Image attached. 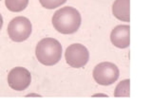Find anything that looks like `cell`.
Segmentation results:
<instances>
[{
    "label": "cell",
    "instance_id": "obj_1",
    "mask_svg": "<svg viewBox=\"0 0 152 107\" xmlns=\"http://www.w3.org/2000/svg\"><path fill=\"white\" fill-rule=\"evenodd\" d=\"M82 17L80 12L72 7L61 8L52 16L54 29L63 34H72L81 26Z\"/></svg>",
    "mask_w": 152,
    "mask_h": 107
},
{
    "label": "cell",
    "instance_id": "obj_2",
    "mask_svg": "<svg viewBox=\"0 0 152 107\" xmlns=\"http://www.w3.org/2000/svg\"><path fill=\"white\" fill-rule=\"evenodd\" d=\"M37 60L45 66H54L62 58V46L54 38H44L35 48Z\"/></svg>",
    "mask_w": 152,
    "mask_h": 107
},
{
    "label": "cell",
    "instance_id": "obj_3",
    "mask_svg": "<svg viewBox=\"0 0 152 107\" xmlns=\"http://www.w3.org/2000/svg\"><path fill=\"white\" fill-rule=\"evenodd\" d=\"M32 26L26 17L18 16L13 18L8 26V34L13 42L20 43L27 40L31 33Z\"/></svg>",
    "mask_w": 152,
    "mask_h": 107
},
{
    "label": "cell",
    "instance_id": "obj_4",
    "mask_svg": "<svg viewBox=\"0 0 152 107\" xmlns=\"http://www.w3.org/2000/svg\"><path fill=\"white\" fill-rule=\"evenodd\" d=\"M119 68L116 64L109 62H104L97 64L93 70L95 82L101 85H110L119 78Z\"/></svg>",
    "mask_w": 152,
    "mask_h": 107
},
{
    "label": "cell",
    "instance_id": "obj_5",
    "mask_svg": "<svg viewBox=\"0 0 152 107\" xmlns=\"http://www.w3.org/2000/svg\"><path fill=\"white\" fill-rule=\"evenodd\" d=\"M66 61L70 67L74 68H81L88 64L89 53L88 48L81 44L70 45L65 53Z\"/></svg>",
    "mask_w": 152,
    "mask_h": 107
},
{
    "label": "cell",
    "instance_id": "obj_6",
    "mask_svg": "<svg viewBox=\"0 0 152 107\" xmlns=\"http://www.w3.org/2000/svg\"><path fill=\"white\" fill-rule=\"evenodd\" d=\"M31 82V72L28 69L17 67L12 68L8 75L9 86L15 91H23L30 86Z\"/></svg>",
    "mask_w": 152,
    "mask_h": 107
},
{
    "label": "cell",
    "instance_id": "obj_7",
    "mask_svg": "<svg viewBox=\"0 0 152 107\" xmlns=\"http://www.w3.org/2000/svg\"><path fill=\"white\" fill-rule=\"evenodd\" d=\"M130 27L128 25H120L114 27L110 33L111 43L119 48H126L130 44Z\"/></svg>",
    "mask_w": 152,
    "mask_h": 107
},
{
    "label": "cell",
    "instance_id": "obj_8",
    "mask_svg": "<svg viewBox=\"0 0 152 107\" xmlns=\"http://www.w3.org/2000/svg\"><path fill=\"white\" fill-rule=\"evenodd\" d=\"M129 2L130 0H115L112 5V13L117 19L124 22H129Z\"/></svg>",
    "mask_w": 152,
    "mask_h": 107
},
{
    "label": "cell",
    "instance_id": "obj_9",
    "mask_svg": "<svg viewBox=\"0 0 152 107\" xmlns=\"http://www.w3.org/2000/svg\"><path fill=\"white\" fill-rule=\"evenodd\" d=\"M8 10L13 12H19L25 10L28 4V0H5Z\"/></svg>",
    "mask_w": 152,
    "mask_h": 107
},
{
    "label": "cell",
    "instance_id": "obj_10",
    "mask_svg": "<svg viewBox=\"0 0 152 107\" xmlns=\"http://www.w3.org/2000/svg\"><path fill=\"white\" fill-rule=\"evenodd\" d=\"M129 80L122 81L120 83H118V85L115 88V92H114V96L115 97H129Z\"/></svg>",
    "mask_w": 152,
    "mask_h": 107
},
{
    "label": "cell",
    "instance_id": "obj_11",
    "mask_svg": "<svg viewBox=\"0 0 152 107\" xmlns=\"http://www.w3.org/2000/svg\"><path fill=\"white\" fill-rule=\"evenodd\" d=\"M41 5L48 9V10H52V9L58 8L66 2V0H39Z\"/></svg>",
    "mask_w": 152,
    "mask_h": 107
},
{
    "label": "cell",
    "instance_id": "obj_12",
    "mask_svg": "<svg viewBox=\"0 0 152 107\" xmlns=\"http://www.w3.org/2000/svg\"><path fill=\"white\" fill-rule=\"evenodd\" d=\"M2 26H3V17L1 14H0V30L2 29Z\"/></svg>",
    "mask_w": 152,
    "mask_h": 107
},
{
    "label": "cell",
    "instance_id": "obj_13",
    "mask_svg": "<svg viewBox=\"0 0 152 107\" xmlns=\"http://www.w3.org/2000/svg\"><path fill=\"white\" fill-rule=\"evenodd\" d=\"M28 96H36V97H38L39 95H37V94H28Z\"/></svg>",
    "mask_w": 152,
    "mask_h": 107
}]
</instances>
